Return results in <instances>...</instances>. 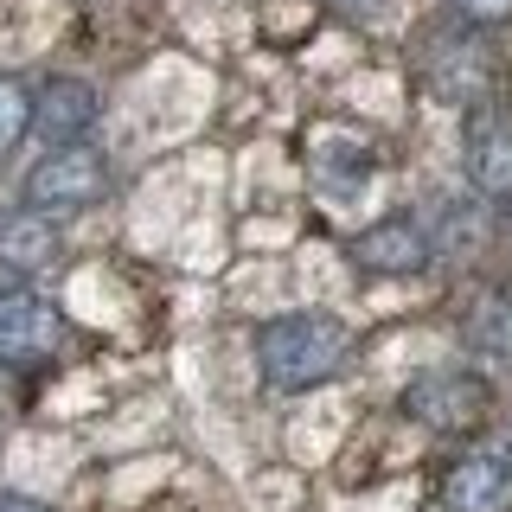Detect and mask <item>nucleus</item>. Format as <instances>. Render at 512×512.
<instances>
[{
    "mask_svg": "<svg viewBox=\"0 0 512 512\" xmlns=\"http://www.w3.org/2000/svg\"><path fill=\"white\" fill-rule=\"evenodd\" d=\"M346 359H352V333L320 308L282 314L256 333V365H263V378L276 391H314V384L340 378Z\"/></svg>",
    "mask_w": 512,
    "mask_h": 512,
    "instance_id": "nucleus-1",
    "label": "nucleus"
},
{
    "mask_svg": "<svg viewBox=\"0 0 512 512\" xmlns=\"http://www.w3.org/2000/svg\"><path fill=\"white\" fill-rule=\"evenodd\" d=\"M109 192V160L96 148H52L39 167L26 173V205L32 212H84Z\"/></svg>",
    "mask_w": 512,
    "mask_h": 512,
    "instance_id": "nucleus-2",
    "label": "nucleus"
},
{
    "mask_svg": "<svg viewBox=\"0 0 512 512\" xmlns=\"http://www.w3.org/2000/svg\"><path fill=\"white\" fill-rule=\"evenodd\" d=\"M487 378L480 372H423L404 391V410L416 416V423L442 429V436H468V429H480V416H487Z\"/></svg>",
    "mask_w": 512,
    "mask_h": 512,
    "instance_id": "nucleus-3",
    "label": "nucleus"
},
{
    "mask_svg": "<svg viewBox=\"0 0 512 512\" xmlns=\"http://www.w3.org/2000/svg\"><path fill=\"white\" fill-rule=\"evenodd\" d=\"M461 167L480 199H512V109L506 103H474L468 135H461Z\"/></svg>",
    "mask_w": 512,
    "mask_h": 512,
    "instance_id": "nucleus-4",
    "label": "nucleus"
},
{
    "mask_svg": "<svg viewBox=\"0 0 512 512\" xmlns=\"http://www.w3.org/2000/svg\"><path fill=\"white\" fill-rule=\"evenodd\" d=\"M58 340H64V320L45 295H32V288H7L0 295V359L7 365L52 359Z\"/></svg>",
    "mask_w": 512,
    "mask_h": 512,
    "instance_id": "nucleus-5",
    "label": "nucleus"
},
{
    "mask_svg": "<svg viewBox=\"0 0 512 512\" xmlns=\"http://www.w3.org/2000/svg\"><path fill=\"white\" fill-rule=\"evenodd\" d=\"M429 256H436V244H429V231L410 212L378 218L352 237V263L372 269V276H416V269H429Z\"/></svg>",
    "mask_w": 512,
    "mask_h": 512,
    "instance_id": "nucleus-6",
    "label": "nucleus"
},
{
    "mask_svg": "<svg viewBox=\"0 0 512 512\" xmlns=\"http://www.w3.org/2000/svg\"><path fill=\"white\" fill-rule=\"evenodd\" d=\"M96 122V84L84 77H45L39 96H32V135L45 148H77Z\"/></svg>",
    "mask_w": 512,
    "mask_h": 512,
    "instance_id": "nucleus-7",
    "label": "nucleus"
},
{
    "mask_svg": "<svg viewBox=\"0 0 512 512\" xmlns=\"http://www.w3.org/2000/svg\"><path fill=\"white\" fill-rule=\"evenodd\" d=\"M423 77H429L436 96H448V103H468V96H480L493 84V58H487V45H480L474 32H448V39H436L423 52Z\"/></svg>",
    "mask_w": 512,
    "mask_h": 512,
    "instance_id": "nucleus-8",
    "label": "nucleus"
},
{
    "mask_svg": "<svg viewBox=\"0 0 512 512\" xmlns=\"http://www.w3.org/2000/svg\"><path fill=\"white\" fill-rule=\"evenodd\" d=\"M448 512H512V461L506 455H461L442 474Z\"/></svg>",
    "mask_w": 512,
    "mask_h": 512,
    "instance_id": "nucleus-9",
    "label": "nucleus"
},
{
    "mask_svg": "<svg viewBox=\"0 0 512 512\" xmlns=\"http://www.w3.org/2000/svg\"><path fill=\"white\" fill-rule=\"evenodd\" d=\"M58 256V224L52 212H32V205H20V212L0 218V269H45Z\"/></svg>",
    "mask_w": 512,
    "mask_h": 512,
    "instance_id": "nucleus-10",
    "label": "nucleus"
},
{
    "mask_svg": "<svg viewBox=\"0 0 512 512\" xmlns=\"http://www.w3.org/2000/svg\"><path fill=\"white\" fill-rule=\"evenodd\" d=\"M461 333H468V346L487 365H512V295H480Z\"/></svg>",
    "mask_w": 512,
    "mask_h": 512,
    "instance_id": "nucleus-11",
    "label": "nucleus"
},
{
    "mask_svg": "<svg viewBox=\"0 0 512 512\" xmlns=\"http://www.w3.org/2000/svg\"><path fill=\"white\" fill-rule=\"evenodd\" d=\"M32 128V90L13 71H0V154H13Z\"/></svg>",
    "mask_w": 512,
    "mask_h": 512,
    "instance_id": "nucleus-12",
    "label": "nucleus"
},
{
    "mask_svg": "<svg viewBox=\"0 0 512 512\" xmlns=\"http://www.w3.org/2000/svg\"><path fill=\"white\" fill-rule=\"evenodd\" d=\"M455 13L468 26H500V20H512V0H455Z\"/></svg>",
    "mask_w": 512,
    "mask_h": 512,
    "instance_id": "nucleus-13",
    "label": "nucleus"
},
{
    "mask_svg": "<svg viewBox=\"0 0 512 512\" xmlns=\"http://www.w3.org/2000/svg\"><path fill=\"white\" fill-rule=\"evenodd\" d=\"M333 7H340L346 20H384V13H391L397 0H333Z\"/></svg>",
    "mask_w": 512,
    "mask_h": 512,
    "instance_id": "nucleus-14",
    "label": "nucleus"
},
{
    "mask_svg": "<svg viewBox=\"0 0 512 512\" xmlns=\"http://www.w3.org/2000/svg\"><path fill=\"white\" fill-rule=\"evenodd\" d=\"M0 512H52V506H39V500H20V493H0Z\"/></svg>",
    "mask_w": 512,
    "mask_h": 512,
    "instance_id": "nucleus-15",
    "label": "nucleus"
},
{
    "mask_svg": "<svg viewBox=\"0 0 512 512\" xmlns=\"http://www.w3.org/2000/svg\"><path fill=\"white\" fill-rule=\"evenodd\" d=\"M13 391V378H7V359H0V397H7Z\"/></svg>",
    "mask_w": 512,
    "mask_h": 512,
    "instance_id": "nucleus-16",
    "label": "nucleus"
}]
</instances>
